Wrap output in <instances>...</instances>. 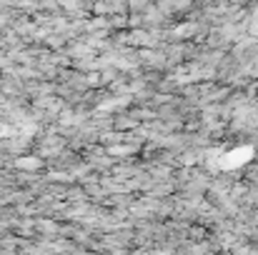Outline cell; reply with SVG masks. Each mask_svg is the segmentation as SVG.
<instances>
[{
	"label": "cell",
	"mask_w": 258,
	"mask_h": 255,
	"mask_svg": "<svg viewBox=\"0 0 258 255\" xmlns=\"http://www.w3.org/2000/svg\"><path fill=\"white\" fill-rule=\"evenodd\" d=\"M20 165H28V168H38V160H20Z\"/></svg>",
	"instance_id": "1"
}]
</instances>
